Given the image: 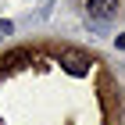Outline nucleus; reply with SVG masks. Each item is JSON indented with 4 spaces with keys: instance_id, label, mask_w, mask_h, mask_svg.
Returning a JSON list of instances; mask_svg holds the SVG:
<instances>
[{
    "instance_id": "1",
    "label": "nucleus",
    "mask_w": 125,
    "mask_h": 125,
    "mask_svg": "<svg viewBox=\"0 0 125 125\" xmlns=\"http://www.w3.org/2000/svg\"><path fill=\"white\" fill-rule=\"evenodd\" d=\"M118 11H122V0H86V14L93 21H111L118 18Z\"/></svg>"
},
{
    "instance_id": "2",
    "label": "nucleus",
    "mask_w": 125,
    "mask_h": 125,
    "mask_svg": "<svg viewBox=\"0 0 125 125\" xmlns=\"http://www.w3.org/2000/svg\"><path fill=\"white\" fill-rule=\"evenodd\" d=\"M7 32H11V21H0V39L7 36Z\"/></svg>"
},
{
    "instance_id": "3",
    "label": "nucleus",
    "mask_w": 125,
    "mask_h": 125,
    "mask_svg": "<svg viewBox=\"0 0 125 125\" xmlns=\"http://www.w3.org/2000/svg\"><path fill=\"white\" fill-rule=\"evenodd\" d=\"M115 43H118V47H122V50H125V32H122V36H118V39H115Z\"/></svg>"
}]
</instances>
